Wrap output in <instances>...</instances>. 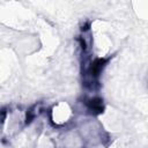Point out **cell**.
Returning <instances> with one entry per match:
<instances>
[{
	"label": "cell",
	"mask_w": 148,
	"mask_h": 148,
	"mask_svg": "<svg viewBox=\"0 0 148 148\" xmlns=\"http://www.w3.org/2000/svg\"><path fill=\"white\" fill-rule=\"evenodd\" d=\"M87 106L89 108V110L95 111V112H102L103 111V103L101 99L94 98L87 102Z\"/></svg>",
	"instance_id": "6da1fadb"
}]
</instances>
